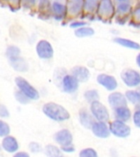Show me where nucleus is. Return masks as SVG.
Listing matches in <instances>:
<instances>
[{
    "instance_id": "nucleus-8",
    "label": "nucleus",
    "mask_w": 140,
    "mask_h": 157,
    "mask_svg": "<svg viewBox=\"0 0 140 157\" xmlns=\"http://www.w3.org/2000/svg\"><path fill=\"white\" fill-rule=\"evenodd\" d=\"M98 83L105 88L108 91H115L118 87L117 80L114 76L107 75V74H100L97 77Z\"/></svg>"
},
{
    "instance_id": "nucleus-12",
    "label": "nucleus",
    "mask_w": 140,
    "mask_h": 157,
    "mask_svg": "<svg viewBox=\"0 0 140 157\" xmlns=\"http://www.w3.org/2000/svg\"><path fill=\"white\" fill-rule=\"evenodd\" d=\"M79 119L81 125L84 126L85 128L91 129V128L96 121V119L91 113V111H88L87 109L84 108L80 110L79 113Z\"/></svg>"
},
{
    "instance_id": "nucleus-25",
    "label": "nucleus",
    "mask_w": 140,
    "mask_h": 157,
    "mask_svg": "<svg viewBox=\"0 0 140 157\" xmlns=\"http://www.w3.org/2000/svg\"><path fill=\"white\" fill-rule=\"evenodd\" d=\"M44 153L48 155V156L51 157H56L60 156L61 155V150L59 149L58 147L53 145H48L44 148Z\"/></svg>"
},
{
    "instance_id": "nucleus-21",
    "label": "nucleus",
    "mask_w": 140,
    "mask_h": 157,
    "mask_svg": "<svg viewBox=\"0 0 140 157\" xmlns=\"http://www.w3.org/2000/svg\"><path fill=\"white\" fill-rule=\"evenodd\" d=\"M125 97L127 101H129L133 105H140V92L135 90H129L125 93Z\"/></svg>"
},
{
    "instance_id": "nucleus-40",
    "label": "nucleus",
    "mask_w": 140,
    "mask_h": 157,
    "mask_svg": "<svg viewBox=\"0 0 140 157\" xmlns=\"http://www.w3.org/2000/svg\"><path fill=\"white\" fill-rule=\"evenodd\" d=\"M9 1L12 3H19L21 2V0H9Z\"/></svg>"
},
{
    "instance_id": "nucleus-26",
    "label": "nucleus",
    "mask_w": 140,
    "mask_h": 157,
    "mask_svg": "<svg viewBox=\"0 0 140 157\" xmlns=\"http://www.w3.org/2000/svg\"><path fill=\"white\" fill-rule=\"evenodd\" d=\"M131 8H132L131 4L128 1L127 2H120L117 6V11L120 14H125V13L130 12Z\"/></svg>"
},
{
    "instance_id": "nucleus-9",
    "label": "nucleus",
    "mask_w": 140,
    "mask_h": 157,
    "mask_svg": "<svg viewBox=\"0 0 140 157\" xmlns=\"http://www.w3.org/2000/svg\"><path fill=\"white\" fill-rule=\"evenodd\" d=\"M91 130L93 134L99 138H107L111 134L109 126H107V123L104 121L96 120L91 128Z\"/></svg>"
},
{
    "instance_id": "nucleus-15",
    "label": "nucleus",
    "mask_w": 140,
    "mask_h": 157,
    "mask_svg": "<svg viewBox=\"0 0 140 157\" xmlns=\"http://www.w3.org/2000/svg\"><path fill=\"white\" fill-rule=\"evenodd\" d=\"M84 0H67V13L69 12L72 16H77L84 9Z\"/></svg>"
},
{
    "instance_id": "nucleus-6",
    "label": "nucleus",
    "mask_w": 140,
    "mask_h": 157,
    "mask_svg": "<svg viewBox=\"0 0 140 157\" xmlns=\"http://www.w3.org/2000/svg\"><path fill=\"white\" fill-rule=\"evenodd\" d=\"M115 8L112 0H100L98 7V13L100 17L109 19L115 14Z\"/></svg>"
},
{
    "instance_id": "nucleus-28",
    "label": "nucleus",
    "mask_w": 140,
    "mask_h": 157,
    "mask_svg": "<svg viewBox=\"0 0 140 157\" xmlns=\"http://www.w3.org/2000/svg\"><path fill=\"white\" fill-rule=\"evenodd\" d=\"M80 157H98V153L93 148H84L80 152Z\"/></svg>"
},
{
    "instance_id": "nucleus-35",
    "label": "nucleus",
    "mask_w": 140,
    "mask_h": 157,
    "mask_svg": "<svg viewBox=\"0 0 140 157\" xmlns=\"http://www.w3.org/2000/svg\"><path fill=\"white\" fill-rule=\"evenodd\" d=\"M87 23L85 21H76L72 22L70 26L71 28H76V29H78V28H80V27L85 26Z\"/></svg>"
},
{
    "instance_id": "nucleus-4",
    "label": "nucleus",
    "mask_w": 140,
    "mask_h": 157,
    "mask_svg": "<svg viewBox=\"0 0 140 157\" xmlns=\"http://www.w3.org/2000/svg\"><path fill=\"white\" fill-rule=\"evenodd\" d=\"M123 83L130 88L140 85V73L133 69H125L120 75Z\"/></svg>"
},
{
    "instance_id": "nucleus-37",
    "label": "nucleus",
    "mask_w": 140,
    "mask_h": 157,
    "mask_svg": "<svg viewBox=\"0 0 140 157\" xmlns=\"http://www.w3.org/2000/svg\"><path fill=\"white\" fill-rule=\"evenodd\" d=\"M61 150L65 152H68V153H71V152L75 151V147H74V145L71 143V144L66 145V146H64V147H61Z\"/></svg>"
},
{
    "instance_id": "nucleus-20",
    "label": "nucleus",
    "mask_w": 140,
    "mask_h": 157,
    "mask_svg": "<svg viewBox=\"0 0 140 157\" xmlns=\"http://www.w3.org/2000/svg\"><path fill=\"white\" fill-rule=\"evenodd\" d=\"M114 41L119 45L126 48L134 49V50H139L140 49V44L134 41H132L130 39H125V38H115L114 39Z\"/></svg>"
},
{
    "instance_id": "nucleus-11",
    "label": "nucleus",
    "mask_w": 140,
    "mask_h": 157,
    "mask_svg": "<svg viewBox=\"0 0 140 157\" xmlns=\"http://www.w3.org/2000/svg\"><path fill=\"white\" fill-rule=\"evenodd\" d=\"M127 101L125 94L119 92H113L108 96V102L113 109L127 105Z\"/></svg>"
},
{
    "instance_id": "nucleus-41",
    "label": "nucleus",
    "mask_w": 140,
    "mask_h": 157,
    "mask_svg": "<svg viewBox=\"0 0 140 157\" xmlns=\"http://www.w3.org/2000/svg\"><path fill=\"white\" fill-rule=\"evenodd\" d=\"M116 1L119 2H127V1H129V0H116Z\"/></svg>"
},
{
    "instance_id": "nucleus-1",
    "label": "nucleus",
    "mask_w": 140,
    "mask_h": 157,
    "mask_svg": "<svg viewBox=\"0 0 140 157\" xmlns=\"http://www.w3.org/2000/svg\"><path fill=\"white\" fill-rule=\"evenodd\" d=\"M43 111L49 119L57 122L66 121L71 117L70 113L66 108L55 102H48L44 104Z\"/></svg>"
},
{
    "instance_id": "nucleus-29",
    "label": "nucleus",
    "mask_w": 140,
    "mask_h": 157,
    "mask_svg": "<svg viewBox=\"0 0 140 157\" xmlns=\"http://www.w3.org/2000/svg\"><path fill=\"white\" fill-rule=\"evenodd\" d=\"M10 133V127L7 123L0 120V137H6Z\"/></svg>"
},
{
    "instance_id": "nucleus-34",
    "label": "nucleus",
    "mask_w": 140,
    "mask_h": 157,
    "mask_svg": "<svg viewBox=\"0 0 140 157\" xmlns=\"http://www.w3.org/2000/svg\"><path fill=\"white\" fill-rule=\"evenodd\" d=\"M29 149L30 151L33 152H39L41 151V146L39 144V143H37V142H31L29 146Z\"/></svg>"
},
{
    "instance_id": "nucleus-36",
    "label": "nucleus",
    "mask_w": 140,
    "mask_h": 157,
    "mask_svg": "<svg viewBox=\"0 0 140 157\" xmlns=\"http://www.w3.org/2000/svg\"><path fill=\"white\" fill-rule=\"evenodd\" d=\"M21 2L25 7H31L35 4L36 0H21Z\"/></svg>"
},
{
    "instance_id": "nucleus-23",
    "label": "nucleus",
    "mask_w": 140,
    "mask_h": 157,
    "mask_svg": "<svg viewBox=\"0 0 140 157\" xmlns=\"http://www.w3.org/2000/svg\"><path fill=\"white\" fill-rule=\"evenodd\" d=\"M100 0H84V9L89 13H93L98 10Z\"/></svg>"
},
{
    "instance_id": "nucleus-13",
    "label": "nucleus",
    "mask_w": 140,
    "mask_h": 157,
    "mask_svg": "<svg viewBox=\"0 0 140 157\" xmlns=\"http://www.w3.org/2000/svg\"><path fill=\"white\" fill-rule=\"evenodd\" d=\"M54 139L60 146L64 147V146L72 143L73 136L68 129H61L55 133Z\"/></svg>"
},
{
    "instance_id": "nucleus-3",
    "label": "nucleus",
    "mask_w": 140,
    "mask_h": 157,
    "mask_svg": "<svg viewBox=\"0 0 140 157\" xmlns=\"http://www.w3.org/2000/svg\"><path fill=\"white\" fill-rule=\"evenodd\" d=\"M16 83L19 90L24 93L30 100H38L39 98V92L24 78L17 77L16 78Z\"/></svg>"
},
{
    "instance_id": "nucleus-2",
    "label": "nucleus",
    "mask_w": 140,
    "mask_h": 157,
    "mask_svg": "<svg viewBox=\"0 0 140 157\" xmlns=\"http://www.w3.org/2000/svg\"><path fill=\"white\" fill-rule=\"evenodd\" d=\"M111 133L114 136L120 138H125L130 136L131 132V128L128 124H125V121L115 120L111 123L109 125Z\"/></svg>"
},
{
    "instance_id": "nucleus-30",
    "label": "nucleus",
    "mask_w": 140,
    "mask_h": 157,
    "mask_svg": "<svg viewBox=\"0 0 140 157\" xmlns=\"http://www.w3.org/2000/svg\"><path fill=\"white\" fill-rule=\"evenodd\" d=\"M133 121L136 127L140 128V105H138V108L133 115Z\"/></svg>"
},
{
    "instance_id": "nucleus-33",
    "label": "nucleus",
    "mask_w": 140,
    "mask_h": 157,
    "mask_svg": "<svg viewBox=\"0 0 140 157\" xmlns=\"http://www.w3.org/2000/svg\"><path fill=\"white\" fill-rule=\"evenodd\" d=\"M9 116V111L5 105L0 104V117L7 118Z\"/></svg>"
},
{
    "instance_id": "nucleus-16",
    "label": "nucleus",
    "mask_w": 140,
    "mask_h": 157,
    "mask_svg": "<svg viewBox=\"0 0 140 157\" xmlns=\"http://www.w3.org/2000/svg\"><path fill=\"white\" fill-rule=\"evenodd\" d=\"M2 147L6 151L9 152V153H13V152L17 151L19 149V143L14 137L7 135L4 137L2 140Z\"/></svg>"
},
{
    "instance_id": "nucleus-14",
    "label": "nucleus",
    "mask_w": 140,
    "mask_h": 157,
    "mask_svg": "<svg viewBox=\"0 0 140 157\" xmlns=\"http://www.w3.org/2000/svg\"><path fill=\"white\" fill-rule=\"evenodd\" d=\"M71 75L75 76L77 80L81 83H84L90 78V71L84 66H77L71 69Z\"/></svg>"
},
{
    "instance_id": "nucleus-10",
    "label": "nucleus",
    "mask_w": 140,
    "mask_h": 157,
    "mask_svg": "<svg viewBox=\"0 0 140 157\" xmlns=\"http://www.w3.org/2000/svg\"><path fill=\"white\" fill-rule=\"evenodd\" d=\"M79 82L77 78L72 75H66L62 78L61 86L65 93H73L77 91L79 88Z\"/></svg>"
},
{
    "instance_id": "nucleus-19",
    "label": "nucleus",
    "mask_w": 140,
    "mask_h": 157,
    "mask_svg": "<svg viewBox=\"0 0 140 157\" xmlns=\"http://www.w3.org/2000/svg\"><path fill=\"white\" fill-rule=\"evenodd\" d=\"M9 61L12 67L17 71L25 72L28 70V64L26 63V61H25L24 59L21 58L20 56L13 57V58H10Z\"/></svg>"
},
{
    "instance_id": "nucleus-22",
    "label": "nucleus",
    "mask_w": 140,
    "mask_h": 157,
    "mask_svg": "<svg viewBox=\"0 0 140 157\" xmlns=\"http://www.w3.org/2000/svg\"><path fill=\"white\" fill-rule=\"evenodd\" d=\"M95 33L94 29L93 28H91L89 26H83L80 28L76 29L75 31V34L76 36L79 37V38H84V37H90L93 35Z\"/></svg>"
},
{
    "instance_id": "nucleus-32",
    "label": "nucleus",
    "mask_w": 140,
    "mask_h": 157,
    "mask_svg": "<svg viewBox=\"0 0 140 157\" xmlns=\"http://www.w3.org/2000/svg\"><path fill=\"white\" fill-rule=\"evenodd\" d=\"M133 19L138 23H140V4L134 8L133 12Z\"/></svg>"
},
{
    "instance_id": "nucleus-7",
    "label": "nucleus",
    "mask_w": 140,
    "mask_h": 157,
    "mask_svg": "<svg viewBox=\"0 0 140 157\" xmlns=\"http://www.w3.org/2000/svg\"><path fill=\"white\" fill-rule=\"evenodd\" d=\"M36 52L38 56L41 59H50L53 56V48L51 44L46 40H40L37 44Z\"/></svg>"
},
{
    "instance_id": "nucleus-44",
    "label": "nucleus",
    "mask_w": 140,
    "mask_h": 157,
    "mask_svg": "<svg viewBox=\"0 0 140 157\" xmlns=\"http://www.w3.org/2000/svg\"><path fill=\"white\" fill-rule=\"evenodd\" d=\"M139 92H140V90H139Z\"/></svg>"
},
{
    "instance_id": "nucleus-5",
    "label": "nucleus",
    "mask_w": 140,
    "mask_h": 157,
    "mask_svg": "<svg viewBox=\"0 0 140 157\" xmlns=\"http://www.w3.org/2000/svg\"><path fill=\"white\" fill-rule=\"evenodd\" d=\"M90 111L96 119V120L104 121V122H107L109 120L110 115H109L107 108L99 101H96L91 103Z\"/></svg>"
},
{
    "instance_id": "nucleus-42",
    "label": "nucleus",
    "mask_w": 140,
    "mask_h": 157,
    "mask_svg": "<svg viewBox=\"0 0 140 157\" xmlns=\"http://www.w3.org/2000/svg\"><path fill=\"white\" fill-rule=\"evenodd\" d=\"M0 149H1V147H0Z\"/></svg>"
},
{
    "instance_id": "nucleus-24",
    "label": "nucleus",
    "mask_w": 140,
    "mask_h": 157,
    "mask_svg": "<svg viewBox=\"0 0 140 157\" xmlns=\"http://www.w3.org/2000/svg\"><path fill=\"white\" fill-rule=\"evenodd\" d=\"M84 96L85 100L90 104L93 101H99V98H100L98 90H96V89H90V90L86 91Z\"/></svg>"
},
{
    "instance_id": "nucleus-18",
    "label": "nucleus",
    "mask_w": 140,
    "mask_h": 157,
    "mask_svg": "<svg viewBox=\"0 0 140 157\" xmlns=\"http://www.w3.org/2000/svg\"><path fill=\"white\" fill-rule=\"evenodd\" d=\"M114 114H115V117L116 120L125 121V122L130 120L131 115H132L131 110L127 105H124V106H120V107L114 109Z\"/></svg>"
},
{
    "instance_id": "nucleus-27",
    "label": "nucleus",
    "mask_w": 140,
    "mask_h": 157,
    "mask_svg": "<svg viewBox=\"0 0 140 157\" xmlns=\"http://www.w3.org/2000/svg\"><path fill=\"white\" fill-rule=\"evenodd\" d=\"M20 52L21 50L19 49V48L16 46H10L7 48V51H6V55L8 59L13 58V57L20 56Z\"/></svg>"
},
{
    "instance_id": "nucleus-43",
    "label": "nucleus",
    "mask_w": 140,
    "mask_h": 157,
    "mask_svg": "<svg viewBox=\"0 0 140 157\" xmlns=\"http://www.w3.org/2000/svg\"><path fill=\"white\" fill-rule=\"evenodd\" d=\"M139 4H140V2H139Z\"/></svg>"
},
{
    "instance_id": "nucleus-31",
    "label": "nucleus",
    "mask_w": 140,
    "mask_h": 157,
    "mask_svg": "<svg viewBox=\"0 0 140 157\" xmlns=\"http://www.w3.org/2000/svg\"><path fill=\"white\" fill-rule=\"evenodd\" d=\"M16 98H17V100L18 101H20L21 103H23V104H26L30 100L29 98H27L26 96L25 95L24 93L21 92V91H18V92L16 93Z\"/></svg>"
},
{
    "instance_id": "nucleus-17",
    "label": "nucleus",
    "mask_w": 140,
    "mask_h": 157,
    "mask_svg": "<svg viewBox=\"0 0 140 157\" xmlns=\"http://www.w3.org/2000/svg\"><path fill=\"white\" fill-rule=\"evenodd\" d=\"M52 11L53 12L55 18L60 21L64 18L67 13V7L60 1H54L52 3Z\"/></svg>"
},
{
    "instance_id": "nucleus-39",
    "label": "nucleus",
    "mask_w": 140,
    "mask_h": 157,
    "mask_svg": "<svg viewBox=\"0 0 140 157\" xmlns=\"http://www.w3.org/2000/svg\"><path fill=\"white\" fill-rule=\"evenodd\" d=\"M136 63H137L138 66L140 68V53L138 54L137 57H136Z\"/></svg>"
},
{
    "instance_id": "nucleus-38",
    "label": "nucleus",
    "mask_w": 140,
    "mask_h": 157,
    "mask_svg": "<svg viewBox=\"0 0 140 157\" xmlns=\"http://www.w3.org/2000/svg\"><path fill=\"white\" fill-rule=\"evenodd\" d=\"M16 156L18 157H28L29 156V154H27L25 152H19L16 155Z\"/></svg>"
}]
</instances>
